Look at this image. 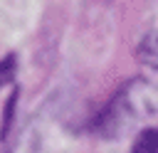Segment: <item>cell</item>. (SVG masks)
<instances>
[{
  "label": "cell",
  "mask_w": 158,
  "mask_h": 153,
  "mask_svg": "<svg viewBox=\"0 0 158 153\" xmlns=\"http://www.w3.org/2000/svg\"><path fill=\"white\" fill-rule=\"evenodd\" d=\"M131 153H158V128H143L138 133Z\"/></svg>",
  "instance_id": "cell-3"
},
{
  "label": "cell",
  "mask_w": 158,
  "mask_h": 153,
  "mask_svg": "<svg viewBox=\"0 0 158 153\" xmlns=\"http://www.w3.org/2000/svg\"><path fill=\"white\" fill-rule=\"evenodd\" d=\"M136 54H138V59H141L148 69L158 72V27H156V30H151V32L138 42Z\"/></svg>",
  "instance_id": "cell-2"
},
{
  "label": "cell",
  "mask_w": 158,
  "mask_h": 153,
  "mask_svg": "<svg viewBox=\"0 0 158 153\" xmlns=\"http://www.w3.org/2000/svg\"><path fill=\"white\" fill-rule=\"evenodd\" d=\"M153 116H158V86L148 79H131L99 114L96 131L104 138H116Z\"/></svg>",
  "instance_id": "cell-1"
}]
</instances>
